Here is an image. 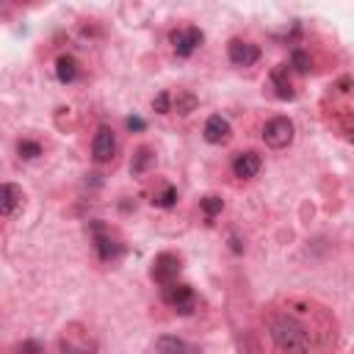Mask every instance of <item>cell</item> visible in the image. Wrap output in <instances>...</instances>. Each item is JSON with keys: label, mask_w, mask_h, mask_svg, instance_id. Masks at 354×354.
I'll list each match as a JSON object with an SVG mask.
<instances>
[{"label": "cell", "mask_w": 354, "mask_h": 354, "mask_svg": "<svg viewBox=\"0 0 354 354\" xmlns=\"http://www.w3.org/2000/svg\"><path fill=\"white\" fill-rule=\"evenodd\" d=\"M263 141H266L271 149H285V147L293 141V122L285 119V116L268 119L266 127H263Z\"/></svg>", "instance_id": "cell-6"}, {"label": "cell", "mask_w": 354, "mask_h": 354, "mask_svg": "<svg viewBox=\"0 0 354 354\" xmlns=\"http://www.w3.org/2000/svg\"><path fill=\"white\" fill-rule=\"evenodd\" d=\"M199 207H202V213H205L207 218H213V216H218V213H221L224 199H221V196H216V194H207V196H202V199H199Z\"/></svg>", "instance_id": "cell-20"}, {"label": "cell", "mask_w": 354, "mask_h": 354, "mask_svg": "<svg viewBox=\"0 0 354 354\" xmlns=\"http://www.w3.org/2000/svg\"><path fill=\"white\" fill-rule=\"evenodd\" d=\"M324 122L346 141L354 144V75L337 77L321 100Z\"/></svg>", "instance_id": "cell-2"}, {"label": "cell", "mask_w": 354, "mask_h": 354, "mask_svg": "<svg viewBox=\"0 0 354 354\" xmlns=\"http://www.w3.org/2000/svg\"><path fill=\"white\" fill-rule=\"evenodd\" d=\"M163 301H166L174 313H180V315H191V313L196 310V293H194V288L185 285V282H171V285H166V288H163Z\"/></svg>", "instance_id": "cell-4"}, {"label": "cell", "mask_w": 354, "mask_h": 354, "mask_svg": "<svg viewBox=\"0 0 354 354\" xmlns=\"http://www.w3.org/2000/svg\"><path fill=\"white\" fill-rule=\"evenodd\" d=\"M260 155L254 152V149H246V152H238L235 158H232V171H235V177H241V180H249V177H254L257 171H260Z\"/></svg>", "instance_id": "cell-13"}, {"label": "cell", "mask_w": 354, "mask_h": 354, "mask_svg": "<svg viewBox=\"0 0 354 354\" xmlns=\"http://www.w3.org/2000/svg\"><path fill=\"white\" fill-rule=\"evenodd\" d=\"M91 155L97 163H108L113 155H116V136L108 124H102L97 133H94V141H91Z\"/></svg>", "instance_id": "cell-9"}, {"label": "cell", "mask_w": 354, "mask_h": 354, "mask_svg": "<svg viewBox=\"0 0 354 354\" xmlns=\"http://www.w3.org/2000/svg\"><path fill=\"white\" fill-rule=\"evenodd\" d=\"M227 53H230V61L235 66H252V64L260 61V47L252 44V41H243V39H232Z\"/></svg>", "instance_id": "cell-10"}, {"label": "cell", "mask_w": 354, "mask_h": 354, "mask_svg": "<svg viewBox=\"0 0 354 354\" xmlns=\"http://www.w3.org/2000/svg\"><path fill=\"white\" fill-rule=\"evenodd\" d=\"M174 202H177V188L174 185H163V191H158L152 196V205L155 207H171Z\"/></svg>", "instance_id": "cell-22"}, {"label": "cell", "mask_w": 354, "mask_h": 354, "mask_svg": "<svg viewBox=\"0 0 354 354\" xmlns=\"http://www.w3.org/2000/svg\"><path fill=\"white\" fill-rule=\"evenodd\" d=\"M14 351L17 354H44V346L39 340H22V343H17Z\"/></svg>", "instance_id": "cell-23"}, {"label": "cell", "mask_w": 354, "mask_h": 354, "mask_svg": "<svg viewBox=\"0 0 354 354\" xmlns=\"http://www.w3.org/2000/svg\"><path fill=\"white\" fill-rule=\"evenodd\" d=\"M61 351L64 354H94L97 343L80 324H69L61 335Z\"/></svg>", "instance_id": "cell-5"}, {"label": "cell", "mask_w": 354, "mask_h": 354, "mask_svg": "<svg viewBox=\"0 0 354 354\" xmlns=\"http://www.w3.org/2000/svg\"><path fill=\"white\" fill-rule=\"evenodd\" d=\"M152 279L158 282V285H171L174 279H177V274H180V257L177 254H171V252H163V254H158L155 260H152Z\"/></svg>", "instance_id": "cell-8"}, {"label": "cell", "mask_w": 354, "mask_h": 354, "mask_svg": "<svg viewBox=\"0 0 354 354\" xmlns=\"http://www.w3.org/2000/svg\"><path fill=\"white\" fill-rule=\"evenodd\" d=\"M202 30L199 28H194V25H188V28H177V30H171V36H169V41H171V47H174V53L180 55V58H188L199 44H202Z\"/></svg>", "instance_id": "cell-7"}, {"label": "cell", "mask_w": 354, "mask_h": 354, "mask_svg": "<svg viewBox=\"0 0 354 354\" xmlns=\"http://www.w3.org/2000/svg\"><path fill=\"white\" fill-rule=\"evenodd\" d=\"M91 241H94L97 257H100L102 263H113V260L122 257V252H124L122 241H119L102 221H91Z\"/></svg>", "instance_id": "cell-3"}, {"label": "cell", "mask_w": 354, "mask_h": 354, "mask_svg": "<svg viewBox=\"0 0 354 354\" xmlns=\"http://www.w3.org/2000/svg\"><path fill=\"white\" fill-rule=\"evenodd\" d=\"M17 152H19V158H25V160H36V158L41 155V144L33 141V138H19Z\"/></svg>", "instance_id": "cell-19"}, {"label": "cell", "mask_w": 354, "mask_h": 354, "mask_svg": "<svg viewBox=\"0 0 354 354\" xmlns=\"http://www.w3.org/2000/svg\"><path fill=\"white\" fill-rule=\"evenodd\" d=\"M290 69H296L299 75H307V72L313 69V58H310L304 50H299V47H296V50L290 53Z\"/></svg>", "instance_id": "cell-18"}, {"label": "cell", "mask_w": 354, "mask_h": 354, "mask_svg": "<svg viewBox=\"0 0 354 354\" xmlns=\"http://www.w3.org/2000/svg\"><path fill=\"white\" fill-rule=\"evenodd\" d=\"M230 136H232V127H230V122H227L224 116L213 113V116L205 122V141H207V144H227Z\"/></svg>", "instance_id": "cell-14"}, {"label": "cell", "mask_w": 354, "mask_h": 354, "mask_svg": "<svg viewBox=\"0 0 354 354\" xmlns=\"http://www.w3.org/2000/svg\"><path fill=\"white\" fill-rule=\"evenodd\" d=\"M266 335L277 354H329L335 346V324L324 307L313 301H285L263 315Z\"/></svg>", "instance_id": "cell-1"}, {"label": "cell", "mask_w": 354, "mask_h": 354, "mask_svg": "<svg viewBox=\"0 0 354 354\" xmlns=\"http://www.w3.org/2000/svg\"><path fill=\"white\" fill-rule=\"evenodd\" d=\"M127 127H130V130H144L147 124H144L141 116H127Z\"/></svg>", "instance_id": "cell-25"}, {"label": "cell", "mask_w": 354, "mask_h": 354, "mask_svg": "<svg viewBox=\"0 0 354 354\" xmlns=\"http://www.w3.org/2000/svg\"><path fill=\"white\" fill-rule=\"evenodd\" d=\"M77 75H80V64H77L72 55H61V58L55 61V77H58L64 86H66V83H75Z\"/></svg>", "instance_id": "cell-16"}, {"label": "cell", "mask_w": 354, "mask_h": 354, "mask_svg": "<svg viewBox=\"0 0 354 354\" xmlns=\"http://www.w3.org/2000/svg\"><path fill=\"white\" fill-rule=\"evenodd\" d=\"M152 160H155L152 149H149V147H138L136 155H133V160H130V171L138 177V174H144V171L152 166Z\"/></svg>", "instance_id": "cell-17"}, {"label": "cell", "mask_w": 354, "mask_h": 354, "mask_svg": "<svg viewBox=\"0 0 354 354\" xmlns=\"http://www.w3.org/2000/svg\"><path fill=\"white\" fill-rule=\"evenodd\" d=\"M194 108H196V97H194L191 91H180V94L174 97V111H177V113L188 116Z\"/></svg>", "instance_id": "cell-21"}, {"label": "cell", "mask_w": 354, "mask_h": 354, "mask_svg": "<svg viewBox=\"0 0 354 354\" xmlns=\"http://www.w3.org/2000/svg\"><path fill=\"white\" fill-rule=\"evenodd\" d=\"M155 346H158L160 354H199L196 346L185 343V340L177 337V335H160V337L155 340Z\"/></svg>", "instance_id": "cell-15"}, {"label": "cell", "mask_w": 354, "mask_h": 354, "mask_svg": "<svg viewBox=\"0 0 354 354\" xmlns=\"http://www.w3.org/2000/svg\"><path fill=\"white\" fill-rule=\"evenodd\" d=\"M290 64H277L271 69V86H274V94L279 100H293L296 97V88H293V80H290Z\"/></svg>", "instance_id": "cell-11"}, {"label": "cell", "mask_w": 354, "mask_h": 354, "mask_svg": "<svg viewBox=\"0 0 354 354\" xmlns=\"http://www.w3.org/2000/svg\"><path fill=\"white\" fill-rule=\"evenodd\" d=\"M152 108H155L158 113H169V111H171V94H169V91H160V94L152 100Z\"/></svg>", "instance_id": "cell-24"}, {"label": "cell", "mask_w": 354, "mask_h": 354, "mask_svg": "<svg viewBox=\"0 0 354 354\" xmlns=\"http://www.w3.org/2000/svg\"><path fill=\"white\" fill-rule=\"evenodd\" d=\"M22 188L19 185H14V183H3V188H0V213H3V218H14L17 216V210L22 207Z\"/></svg>", "instance_id": "cell-12"}]
</instances>
